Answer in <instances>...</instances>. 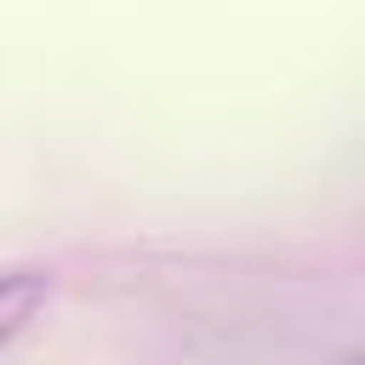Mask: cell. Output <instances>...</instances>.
<instances>
[{
    "instance_id": "1",
    "label": "cell",
    "mask_w": 365,
    "mask_h": 365,
    "mask_svg": "<svg viewBox=\"0 0 365 365\" xmlns=\"http://www.w3.org/2000/svg\"><path fill=\"white\" fill-rule=\"evenodd\" d=\"M46 268H0V354L34 325V314L46 308Z\"/></svg>"
}]
</instances>
